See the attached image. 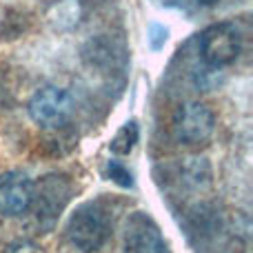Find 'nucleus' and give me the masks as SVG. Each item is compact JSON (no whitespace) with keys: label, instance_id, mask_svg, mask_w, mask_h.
Returning <instances> with one entry per match:
<instances>
[{"label":"nucleus","instance_id":"8","mask_svg":"<svg viewBox=\"0 0 253 253\" xmlns=\"http://www.w3.org/2000/svg\"><path fill=\"white\" fill-rule=\"evenodd\" d=\"M135 142H138V125H135V123H126L123 129L116 133V138L111 140V151L125 156V153H129L131 149H133Z\"/></svg>","mask_w":253,"mask_h":253},{"label":"nucleus","instance_id":"5","mask_svg":"<svg viewBox=\"0 0 253 253\" xmlns=\"http://www.w3.org/2000/svg\"><path fill=\"white\" fill-rule=\"evenodd\" d=\"M215 131V116L205 102L180 105L173 114V133L184 144H205Z\"/></svg>","mask_w":253,"mask_h":253},{"label":"nucleus","instance_id":"7","mask_svg":"<svg viewBox=\"0 0 253 253\" xmlns=\"http://www.w3.org/2000/svg\"><path fill=\"white\" fill-rule=\"evenodd\" d=\"M125 253H167V245L149 215L135 213L126 224Z\"/></svg>","mask_w":253,"mask_h":253},{"label":"nucleus","instance_id":"4","mask_svg":"<svg viewBox=\"0 0 253 253\" xmlns=\"http://www.w3.org/2000/svg\"><path fill=\"white\" fill-rule=\"evenodd\" d=\"M240 53V31L233 22H218L200 34V56L211 67H227Z\"/></svg>","mask_w":253,"mask_h":253},{"label":"nucleus","instance_id":"11","mask_svg":"<svg viewBox=\"0 0 253 253\" xmlns=\"http://www.w3.org/2000/svg\"><path fill=\"white\" fill-rule=\"evenodd\" d=\"M167 4H187V7H193V9H202V7H211L215 4L218 0H165Z\"/></svg>","mask_w":253,"mask_h":253},{"label":"nucleus","instance_id":"1","mask_svg":"<svg viewBox=\"0 0 253 253\" xmlns=\"http://www.w3.org/2000/svg\"><path fill=\"white\" fill-rule=\"evenodd\" d=\"M111 233L109 213L98 202H84L74 211L67 222V238L76 249L84 253L98 251Z\"/></svg>","mask_w":253,"mask_h":253},{"label":"nucleus","instance_id":"10","mask_svg":"<svg viewBox=\"0 0 253 253\" xmlns=\"http://www.w3.org/2000/svg\"><path fill=\"white\" fill-rule=\"evenodd\" d=\"M4 253H44V251L34 240H16L4 249Z\"/></svg>","mask_w":253,"mask_h":253},{"label":"nucleus","instance_id":"2","mask_svg":"<svg viewBox=\"0 0 253 253\" xmlns=\"http://www.w3.org/2000/svg\"><path fill=\"white\" fill-rule=\"evenodd\" d=\"M29 116L42 129H60L74 116V98L62 87H42L34 93L27 105Z\"/></svg>","mask_w":253,"mask_h":253},{"label":"nucleus","instance_id":"6","mask_svg":"<svg viewBox=\"0 0 253 253\" xmlns=\"http://www.w3.org/2000/svg\"><path fill=\"white\" fill-rule=\"evenodd\" d=\"M34 198V182L22 171H7L0 175V215L16 218L29 211Z\"/></svg>","mask_w":253,"mask_h":253},{"label":"nucleus","instance_id":"9","mask_svg":"<svg viewBox=\"0 0 253 253\" xmlns=\"http://www.w3.org/2000/svg\"><path fill=\"white\" fill-rule=\"evenodd\" d=\"M107 173H109L111 180H116L120 187H131V173L125 169L123 165H120V162H109V167H107Z\"/></svg>","mask_w":253,"mask_h":253},{"label":"nucleus","instance_id":"3","mask_svg":"<svg viewBox=\"0 0 253 253\" xmlns=\"http://www.w3.org/2000/svg\"><path fill=\"white\" fill-rule=\"evenodd\" d=\"M69 196H71V184L65 175L51 173L44 175L38 184H34V198H31L29 209H34L40 227L49 229L56 222L58 213H62Z\"/></svg>","mask_w":253,"mask_h":253}]
</instances>
